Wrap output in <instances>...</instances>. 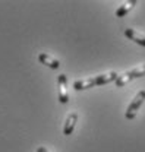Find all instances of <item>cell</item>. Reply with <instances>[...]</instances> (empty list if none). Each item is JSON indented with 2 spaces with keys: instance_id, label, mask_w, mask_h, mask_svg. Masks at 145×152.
<instances>
[{
  "instance_id": "6da1fadb",
  "label": "cell",
  "mask_w": 145,
  "mask_h": 152,
  "mask_svg": "<svg viewBox=\"0 0 145 152\" xmlns=\"http://www.w3.org/2000/svg\"><path fill=\"white\" fill-rule=\"evenodd\" d=\"M119 77V75L116 72H109L104 75H98L90 77V79H82V80H76L73 82V88L76 91H84V89H90L92 86H100V85H106L110 82H114Z\"/></svg>"
},
{
  "instance_id": "7a4b0ae2",
  "label": "cell",
  "mask_w": 145,
  "mask_h": 152,
  "mask_svg": "<svg viewBox=\"0 0 145 152\" xmlns=\"http://www.w3.org/2000/svg\"><path fill=\"white\" fill-rule=\"evenodd\" d=\"M142 76H145V64H141V66H138V67H133L132 70L125 72L123 75H120L114 80V83H116L117 88H122V86H125L126 83H129L130 80L138 79V77H142Z\"/></svg>"
},
{
  "instance_id": "3957f363",
  "label": "cell",
  "mask_w": 145,
  "mask_h": 152,
  "mask_svg": "<svg viewBox=\"0 0 145 152\" xmlns=\"http://www.w3.org/2000/svg\"><path fill=\"white\" fill-rule=\"evenodd\" d=\"M144 101H145V89H142V91H139L138 94L135 95V98L132 99V102H130L129 107H127L126 113H125L127 120H133V118L136 117V113H138V110L141 108V105L144 104Z\"/></svg>"
},
{
  "instance_id": "277c9868",
  "label": "cell",
  "mask_w": 145,
  "mask_h": 152,
  "mask_svg": "<svg viewBox=\"0 0 145 152\" xmlns=\"http://www.w3.org/2000/svg\"><path fill=\"white\" fill-rule=\"evenodd\" d=\"M57 85H59V101L62 104H66L69 101V95H68V77L66 75H59L57 79Z\"/></svg>"
},
{
  "instance_id": "5b68a950",
  "label": "cell",
  "mask_w": 145,
  "mask_h": 152,
  "mask_svg": "<svg viewBox=\"0 0 145 152\" xmlns=\"http://www.w3.org/2000/svg\"><path fill=\"white\" fill-rule=\"evenodd\" d=\"M76 121H78V113H71L66 117V121H65V126H63V134L65 136H71L73 133Z\"/></svg>"
},
{
  "instance_id": "8992f818",
  "label": "cell",
  "mask_w": 145,
  "mask_h": 152,
  "mask_svg": "<svg viewBox=\"0 0 145 152\" xmlns=\"http://www.w3.org/2000/svg\"><path fill=\"white\" fill-rule=\"evenodd\" d=\"M38 60H40L41 64H46V66L50 67V69H59V67H60V61L56 60L54 57L46 54V53H40V54H38Z\"/></svg>"
},
{
  "instance_id": "52a82bcc",
  "label": "cell",
  "mask_w": 145,
  "mask_h": 152,
  "mask_svg": "<svg viewBox=\"0 0 145 152\" xmlns=\"http://www.w3.org/2000/svg\"><path fill=\"white\" fill-rule=\"evenodd\" d=\"M125 35H126L130 41H133V42H136V44L144 45V47H145V35L139 34V32H136L135 29H130V28L125 29Z\"/></svg>"
},
{
  "instance_id": "ba28073f",
  "label": "cell",
  "mask_w": 145,
  "mask_h": 152,
  "mask_svg": "<svg viewBox=\"0 0 145 152\" xmlns=\"http://www.w3.org/2000/svg\"><path fill=\"white\" fill-rule=\"evenodd\" d=\"M136 4V0H129V1H125L122 6H119V9L116 10V16L117 18H123L126 16L127 13L133 9V6Z\"/></svg>"
},
{
  "instance_id": "9c48e42d",
  "label": "cell",
  "mask_w": 145,
  "mask_h": 152,
  "mask_svg": "<svg viewBox=\"0 0 145 152\" xmlns=\"http://www.w3.org/2000/svg\"><path fill=\"white\" fill-rule=\"evenodd\" d=\"M37 152H49V151H47V148H44V146H40V148L37 149Z\"/></svg>"
}]
</instances>
